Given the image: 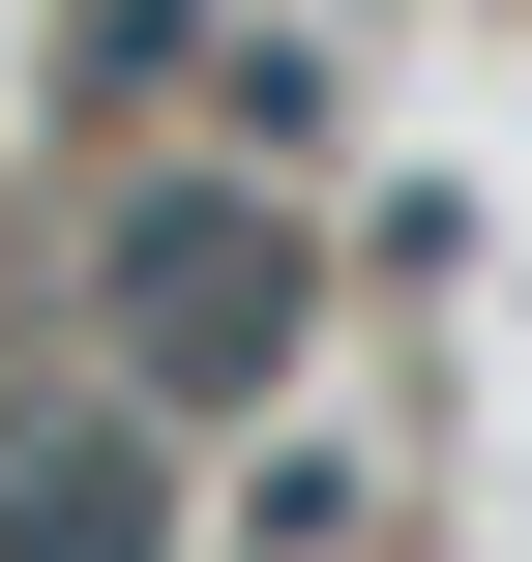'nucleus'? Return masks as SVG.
<instances>
[{
	"mask_svg": "<svg viewBox=\"0 0 532 562\" xmlns=\"http://www.w3.org/2000/svg\"><path fill=\"white\" fill-rule=\"evenodd\" d=\"M89 326H118V415H237V385L296 356V237H267L237 178H148V207L89 237Z\"/></svg>",
	"mask_w": 532,
	"mask_h": 562,
	"instance_id": "1",
	"label": "nucleus"
},
{
	"mask_svg": "<svg viewBox=\"0 0 532 562\" xmlns=\"http://www.w3.org/2000/svg\"><path fill=\"white\" fill-rule=\"evenodd\" d=\"M0 562H178V445L148 415H0Z\"/></svg>",
	"mask_w": 532,
	"mask_h": 562,
	"instance_id": "2",
	"label": "nucleus"
}]
</instances>
